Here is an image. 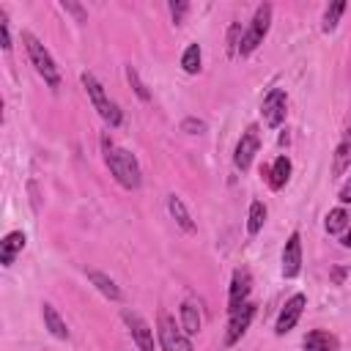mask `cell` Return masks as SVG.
<instances>
[{"instance_id":"obj_16","label":"cell","mask_w":351,"mask_h":351,"mask_svg":"<svg viewBox=\"0 0 351 351\" xmlns=\"http://www.w3.org/2000/svg\"><path fill=\"white\" fill-rule=\"evenodd\" d=\"M348 167H351V129H346L343 140H340V143H337V148H335L332 173H335V176H343Z\"/></svg>"},{"instance_id":"obj_1","label":"cell","mask_w":351,"mask_h":351,"mask_svg":"<svg viewBox=\"0 0 351 351\" xmlns=\"http://www.w3.org/2000/svg\"><path fill=\"white\" fill-rule=\"evenodd\" d=\"M101 148H104V162H107L112 178L123 189H137L143 184V173H140V165H137L134 154L126 151V148H121V145H115L107 134L101 137Z\"/></svg>"},{"instance_id":"obj_20","label":"cell","mask_w":351,"mask_h":351,"mask_svg":"<svg viewBox=\"0 0 351 351\" xmlns=\"http://www.w3.org/2000/svg\"><path fill=\"white\" fill-rule=\"evenodd\" d=\"M167 208H170V214H173V219L186 230V233H192L195 230V222H192V214H189V208L184 206V200L178 197V195H167Z\"/></svg>"},{"instance_id":"obj_4","label":"cell","mask_w":351,"mask_h":351,"mask_svg":"<svg viewBox=\"0 0 351 351\" xmlns=\"http://www.w3.org/2000/svg\"><path fill=\"white\" fill-rule=\"evenodd\" d=\"M269 25H271V5H269V3H263V5H258V8H255V16H252L250 27L241 33L239 55H250V52H255V49L263 44V38H266Z\"/></svg>"},{"instance_id":"obj_28","label":"cell","mask_w":351,"mask_h":351,"mask_svg":"<svg viewBox=\"0 0 351 351\" xmlns=\"http://www.w3.org/2000/svg\"><path fill=\"white\" fill-rule=\"evenodd\" d=\"M181 132H186V134H200V132H206V123H203V121H195V118H186V121H181Z\"/></svg>"},{"instance_id":"obj_25","label":"cell","mask_w":351,"mask_h":351,"mask_svg":"<svg viewBox=\"0 0 351 351\" xmlns=\"http://www.w3.org/2000/svg\"><path fill=\"white\" fill-rule=\"evenodd\" d=\"M126 80H129V85L134 88V93H137L143 101H148V99H151V93H148L145 82L140 80V74H137V69H134V66H126Z\"/></svg>"},{"instance_id":"obj_30","label":"cell","mask_w":351,"mask_h":351,"mask_svg":"<svg viewBox=\"0 0 351 351\" xmlns=\"http://www.w3.org/2000/svg\"><path fill=\"white\" fill-rule=\"evenodd\" d=\"M337 197H340V203H343V206H348V203H351V178L343 184V189H340V195H337Z\"/></svg>"},{"instance_id":"obj_29","label":"cell","mask_w":351,"mask_h":351,"mask_svg":"<svg viewBox=\"0 0 351 351\" xmlns=\"http://www.w3.org/2000/svg\"><path fill=\"white\" fill-rule=\"evenodd\" d=\"M60 8H63V11H71V14H74L80 22H85V11H82L77 3H66V0H63V3H60Z\"/></svg>"},{"instance_id":"obj_26","label":"cell","mask_w":351,"mask_h":351,"mask_svg":"<svg viewBox=\"0 0 351 351\" xmlns=\"http://www.w3.org/2000/svg\"><path fill=\"white\" fill-rule=\"evenodd\" d=\"M186 11H189V3H186V0H176V3H170V14H173V22H176V25L184 22Z\"/></svg>"},{"instance_id":"obj_2","label":"cell","mask_w":351,"mask_h":351,"mask_svg":"<svg viewBox=\"0 0 351 351\" xmlns=\"http://www.w3.org/2000/svg\"><path fill=\"white\" fill-rule=\"evenodd\" d=\"M22 41H25V49H27V58H30L33 69L44 77V82H47L49 88H58V85H60V71H58V66H55L52 55L47 52V47H44V44L30 33V30H25V33H22Z\"/></svg>"},{"instance_id":"obj_17","label":"cell","mask_w":351,"mask_h":351,"mask_svg":"<svg viewBox=\"0 0 351 351\" xmlns=\"http://www.w3.org/2000/svg\"><path fill=\"white\" fill-rule=\"evenodd\" d=\"M200 326H203V318H200L197 304L195 302H184L181 304V329H184V335L192 337V335L200 332Z\"/></svg>"},{"instance_id":"obj_6","label":"cell","mask_w":351,"mask_h":351,"mask_svg":"<svg viewBox=\"0 0 351 351\" xmlns=\"http://www.w3.org/2000/svg\"><path fill=\"white\" fill-rule=\"evenodd\" d=\"M261 148V134H258V126H247V132L239 137L236 143V151H233V165L239 170H250L255 154Z\"/></svg>"},{"instance_id":"obj_27","label":"cell","mask_w":351,"mask_h":351,"mask_svg":"<svg viewBox=\"0 0 351 351\" xmlns=\"http://www.w3.org/2000/svg\"><path fill=\"white\" fill-rule=\"evenodd\" d=\"M0 44H3V49L8 52L11 49V33H8V16H5V11L0 8Z\"/></svg>"},{"instance_id":"obj_11","label":"cell","mask_w":351,"mask_h":351,"mask_svg":"<svg viewBox=\"0 0 351 351\" xmlns=\"http://www.w3.org/2000/svg\"><path fill=\"white\" fill-rule=\"evenodd\" d=\"M302 271V236L293 230L282 247V277L293 280Z\"/></svg>"},{"instance_id":"obj_12","label":"cell","mask_w":351,"mask_h":351,"mask_svg":"<svg viewBox=\"0 0 351 351\" xmlns=\"http://www.w3.org/2000/svg\"><path fill=\"white\" fill-rule=\"evenodd\" d=\"M247 296H250V274L244 269H236L230 280V291H228V310L233 313L241 304H247Z\"/></svg>"},{"instance_id":"obj_14","label":"cell","mask_w":351,"mask_h":351,"mask_svg":"<svg viewBox=\"0 0 351 351\" xmlns=\"http://www.w3.org/2000/svg\"><path fill=\"white\" fill-rule=\"evenodd\" d=\"M88 280H90V282L96 285V291H99L101 296H107L110 302H121V299H123V293H121V288L115 285V280L107 277L104 271H96V269H93V271H88Z\"/></svg>"},{"instance_id":"obj_15","label":"cell","mask_w":351,"mask_h":351,"mask_svg":"<svg viewBox=\"0 0 351 351\" xmlns=\"http://www.w3.org/2000/svg\"><path fill=\"white\" fill-rule=\"evenodd\" d=\"M41 315H44V326L49 329L52 337H58V340H69V326H66V321L60 318V313H58L49 302L41 307Z\"/></svg>"},{"instance_id":"obj_21","label":"cell","mask_w":351,"mask_h":351,"mask_svg":"<svg viewBox=\"0 0 351 351\" xmlns=\"http://www.w3.org/2000/svg\"><path fill=\"white\" fill-rule=\"evenodd\" d=\"M263 222H266V206H263L261 200H252V203H250V214H247V233H250V236L261 233Z\"/></svg>"},{"instance_id":"obj_24","label":"cell","mask_w":351,"mask_h":351,"mask_svg":"<svg viewBox=\"0 0 351 351\" xmlns=\"http://www.w3.org/2000/svg\"><path fill=\"white\" fill-rule=\"evenodd\" d=\"M346 228H348V211L346 208H332L326 214V230L329 233H340Z\"/></svg>"},{"instance_id":"obj_19","label":"cell","mask_w":351,"mask_h":351,"mask_svg":"<svg viewBox=\"0 0 351 351\" xmlns=\"http://www.w3.org/2000/svg\"><path fill=\"white\" fill-rule=\"evenodd\" d=\"M288 178H291V159L282 154V156L274 159V165L269 170V186L271 189H282L288 184Z\"/></svg>"},{"instance_id":"obj_22","label":"cell","mask_w":351,"mask_h":351,"mask_svg":"<svg viewBox=\"0 0 351 351\" xmlns=\"http://www.w3.org/2000/svg\"><path fill=\"white\" fill-rule=\"evenodd\" d=\"M181 69L186 74H197L200 71V44H189L181 55Z\"/></svg>"},{"instance_id":"obj_3","label":"cell","mask_w":351,"mask_h":351,"mask_svg":"<svg viewBox=\"0 0 351 351\" xmlns=\"http://www.w3.org/2000/svg\"><path fill=\"white\" fill-rule=\"evenodd\" d=\"M82 85H85V90H88V99H90V104H93V110L110 123V126H118L121 121H123V115H121V110H118V104L107 96V90L101 88V82L93 77V74H82Z\"/></svg>"},{"instance_id":"obj_7","label":"cell","mask_w":351,"mask_h":351,"mask_svg":"<svg viewBox=\"0 0 351 351\" xmlns=\"http://www.w3.org/2000/svg\"><path fill=\"white\" fill-rule=\"evenodd\" d=\"M304 304H307V296H304V293H293V296L285 302V307L280 310L277 324H274V332H277V335L291 332V329L299 324V318H302V313H304Z\"/></svg>"},{"instance_id":"obj_13","label":"cell","mask_w":351,"mask_h":351,"mask_svg":"<svg viewBox=\"0 0 351 351\" xmlns=\"http://www.w3.org/2000/svg\"><path fill=\"white\" fill-rule=\"evenodd\" d=\"M22 250H25V233H22V230L5 233L3 241H0V263H3V266H11Z\"/></svg>"},{"instance_id":"obj_5","label":"cell","mask_w":351,"mask_h":351,"mask_svg":"<svg viewBox=\"0 0 351 351\" xmlns=\"http://www.w3.org/2000/svg\"><path fill=\"white\" fill-rule=\"evenodd\" d=\"M156 335H159V343L165 351H192V343L189 337L184 335L181 326H176L173 315L159 310V321H156Z\"/></svg>"},{"instance_id":"obj_10","label":"cell","mask_w":351,"mask_h":351,"mask_svg":"<svg viewBox=\"0 0 351 351\" xmlns=\"http://www.w3.org/2000/svg\"><path fill=\"white\" fill-rule=\"evenodd\" d=\"M121 318L126 321V326H129V332H132V337H134V343H137L140 351H156V348H154V329L148 326V321H143V318H140L137 313H132V310H123Z\"/></svg>"},{"instance_id":"obj_31","label":"cell","mask_w":351,"mask_h":351,"mask_svg":"<svg viewBox=\"0 0 351 351\" xmlns=\"http://www.w3.org/2000/svg\"><path fill=\"white\" fill-rule=\"evenodd\" d=\"M343 247H351V228H346L343 233Z\"/></svg>"},{"instance_id":"obj_18","label":"cell","mask_w":351,"mask_h":351,"mask_svg":"<svg viewBox=\"0 0 351 351\" xmlns=\"http://www.w3.org/2000/svg\"><path fill=\"white\" fill-rule=\"evenodd\" d=\"M304 351H337V340L324 329H313L304 337Z\"/></svg>"},{"instance_id":"obj_9","label":"cell","mask_w":351,"mask_h":351,"mask_svg":"<svg viewBox=\"0 0 351 351\" xmlns=\"http://www.w3.org/2000/svg\"><path fill=\"white\" fill-rule=\"evenodd\" d=\"M285 107H288V96L282 88H271L261 104V112H263V121L269 126H280L285 121Z\"/></svg>"},{"instance_id":"obj_8","label":"cell","mask_w":351,"mask_h":351,"mask_svg":"<svg viewBox=\"0 0 351 351\" xmlns=\"http://www.w3.org/2000/svg\"><path fill=\"white\" fill-rule=\"evenodd\" d=\"M252 318H255V304H252V302H247V304H241L239 310H233V313H230V321H228V332H225V346L239 343L241 335L250 329Z\"/></svg>"},{"instance_id":"obj_23","label":"cell","mask_w":351,"mask_h":351,"mask_svg":"<svg viewBox=\"0 0 351 351\" xmlns=\"http://www.w3.org/2000/svg\"><path fill=\"white\" fill-rule=\"evenodd\" d=\"M346 11V3L343 0H337V3H332L326 11H324V22H321V27H324V33H332L335 27H337V19H340V14Z\"/></svg>"}]
</instances>
